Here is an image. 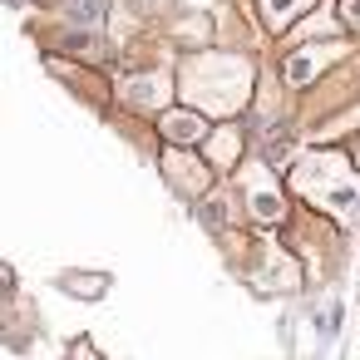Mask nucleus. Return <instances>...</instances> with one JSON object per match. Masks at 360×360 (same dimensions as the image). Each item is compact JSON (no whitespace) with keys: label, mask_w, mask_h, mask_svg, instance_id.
I'll return each instance as SVG.
<instances>
[{"label":"nucleus","mask_w":360,"mask_h":360,"mask_svg":"<svg viewBox=\"0 0 360 360\" xmlns=\"http://www.w3.org/2000/svg\"><path fill=\"white\" fill-rule=\"evenodd\" d=\"M252 89V65L237 55H198L183 65L178 94L202 114H237Z\"/></svg>","instance_id":"1"},{"label":"nucleus","mask_w":360,"mask_h":360,"mask_svg":"<svg viewBox=\"0 0 360 360\" xmlns=\"http://www.w3.org/2000/svg\"><path fill=\"white\" fill-rule=\"evenodd\" d=\"M291 193H301L311 207H321L330 217H350L355 198H360V178L340 153H306L291 168Z\"/></svg>","instance_id":"2"},{"label":"nucleus","mask_w":360,"mask_h":360,"mask_svg":"<svg viewBox=\"0 0 360 360\" xmlns=\"http://www.w3.org/2000/svg\"><path fill=\"white\" fill-rule=\"evenodd\" d=\"M237 188H242L247 212H252L262 227H271V222H281V217H286V193H281V183H276V173H271L266 163L242 168V173H237Z\"/></svg>","instance_id":"3"},{"label":"nucleus","mask_w":360,"mask_h":360,"mask_svg":"<svg viewBox=\"0 0 360 360\" xmlns=\"http://www.w3.org/2000/svg\"><path fill=\"white\" fill-rule=\"evenodd\" d=\"M119 99H124L129 109H139V114H158V109H168V99H173V79H168V75H134V79L119 84Z\"/></svg>","instance_id":"4"},{"label":"nucleus","mask_w":360,"mask_h":360,"mask_svg":"<svg viewBox=\"0 0 360 360\" xmlns=\"http://www.w3.org/2000/svg\"><path fill=\"white\" fill-rule=\"evenodd\" d=\"M158 134L173 143V148H198V143H207V119H202V109H163V119H158Z\"/></svg>","instance_id":"5"},{"label":"nucleus","mask_w":360,"mask_h":360,"mask_svg":"<svg viewBox=\"0 0 360 360\" xmlns=\"http://www.w3.org/2000/svg\"><path fill=\"white\" fill-rule=\"evenodd\" d=\"M163 178H168L183 198H202V193H207V183H212V168H207L202 158H193V153L173 148V153L163 158Z\"/></svg>","instance_id":"6"},{"label":"nucleus","mask_w":360,"mask_h":360,"mask_svg":"<svg viewBox=\"0 0 360 360\" xmlns=\"http://www.w3.org/2000/svg\"><path fill=\"white\" fill-rule=\"evenodd\" d=\"M340 50H345V45H306V50H296V55L286 60V84H296V89L311 84L330 60H340Z\"/></svg>","instance_id":"7"},{"label":"nucleus","mask_w":360,"mask_h":360,"mask_svg":"<svg viewBox=\"0 0 360 360\" xmlns=\"http://www.w3.org/2000/svg\"><path fill=\"white\" fill-rule=\"evenodd\" d=\"M207 148H212V168H217V173H227V168L237 163V153H242V129H237V124H222V129L212 134V143H207Z\"/></svg>","instance_id":"8"},{"label":"nucleus","mask_w":360,"mask_h":360,"mask_svg":"<svg viewBox=\"0 0 360 360\" xmlns=\"http://www.w3.org/2000/svg\"><path fill=\"white\" fill-rule=\"evenodd\" d=\"M316 0H262V20L271 25V30H286L301 11H311Z\"/></svg>","instance_id":"9"},{"label":"nucleus","mask_w":360,"mask_h":360,"mask_svg":"<svg viewBox=\"0 0 360 360\" xmlns=\"http://www.w3.org/2000/svg\"><path fill=\"white\" fill-rule=\"evenodd\" d=\"M65 20L84 25V30H99L104 25V0H65Z\"/></svg>","instance_id":"10"},{"label":"nucleus","mask_w":360,"mask_h":360,"mask_svg":"<svg viewBox=\"0 0 360 360\" xmlns=\"http://www.w3.org/2000/svg\"><path fill=\"white\" fill-rule=\"evenodd\" d=\"M198 217H202V222H207L212 232H222V227H227V222H232L237 212H232V202H227V198L217 193V198H202V207H198Z\"/></svg>","instance_id":"11"},{"label":"nucleus","mask_w":360,"mask_h":360,"mask_svg":"<svg viewBox=\"0 0 360 360\" xmlns=\"http://www.w3.org/2000/svg\"><path fill=\"white\" fill-rule=\"evenodd\" d=\"M60 286H65L70 296H84V301H94V296H104L109 276H75V271H65V276H60Z\"/></svg>","instance_id":"12"},{"label":"nucleus","mask_w":360,"mask_h":360,"mask_svg":"<svg viewBox=\"0 0 360 360\" xmlns=\"http://www.w3.org/2000/svg\"><path fill=\"white\" fill-rule=\"evenodd\" d=\"M340 20L345 25H360V0H340Z\"/></svg>","instance_id":"13"},{"label":"nucleus","mask_w":360,"mask_h":360,"mask_svg":"<svg viewBox=\"0 0 360 360\" xmlns=\"http://www.w3.org/2000/svg\"><path fill=\"white\" fill-rule=\"evenodd\" d=\"M139 6H158V0H139Z\"/></svg>","instance_id":"14"}]
</instances>
